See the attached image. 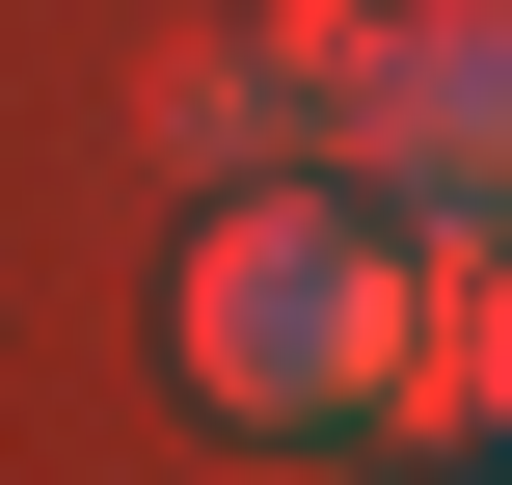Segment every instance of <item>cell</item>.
Segmentation results:
<instances>
[{
  "instance_id": "6da1fadb",
  "label": "cell",
  "mask_w": 512,
  "mask_h": 485,
  "mask_svg": "<svg viewBox=\"0 0 512 485\" xmlns=\"http://www.w3.org/2000/svg\"><path fill=\"white\" fill-rule=\"evenodd\" d=\"M405 216L378 189H243L216 243H189V378L243 405V432H351L378 405V351H405Z\"/></svg>"
}]
</instances>
